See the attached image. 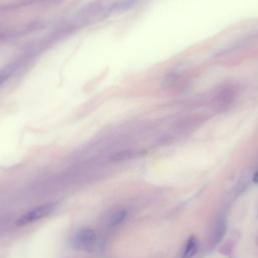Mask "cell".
<instances>
[{"label":"cell","instance_id":"2","mask_svg":"<svg viewBox=\"0 0 258 258\" xmlns=\"http://www.w3.org/2000/svg\"><path fill=\"white\" fill-rule=\"evenodd\" d=\"M53 209H54V204L41 205V206L23 214L21 217H19L15 221V224L17 226H24V225L33 223L35 221H38V220L48 216L53 211Z\"/></svg>","mask_w":258,"mask_h":258},{"label":"cell","instance_id":"6","mask_svg":"<svg viewBox=\"0 0 258 258\" xmlns=\"http://www.w3.org/2000/svg\"><path fill=\"white\" fill-rule=\"evenodd\" d=\"M14 72V68L12 67H8L2 71H0V86L13 74Z\"/></svg>","mask_w":258,"mask_h":258},{"label":"cell","instance_id":"1","mask_svg":"<svg viewBox=\"0 0 258 258\" xmlns=\"http://www.w3.org/2000/svg\"><path fill=\"white\" fill-rule=\"evenodd\" d=\"M97 236L94 230L90 228L81 229L73 238V245L83 251H92L96 245Z\"/></svg>","mask_w":258,"mask_h":258},{"label":"cell","instance_id":"5","mask_svg":"<svg viewBox=\"0 0 258 258\" xmlns=\"http://www.w3.org/2000/svg\"><path fill=\"white\" fill-rule=\"evenodd\" d=\"M127 216V211L126 210H118L116 211L112 216H111V219H110V226H116L118 224H120L121 222L124 221V219L126 218Z\"/></svg>","mask_w":258,"mask_h":258},{"label":"cell","instance_id":"7","mask_svg":"<svg viewBox=\"0 0 258 258\" xmlns=\"http://www.w3.org/2000/svg\"><path fill=\"white\" fill-rule=\"evenodd\" d=\"M253 181L255 182V183H258V170L254 173V175H253Z\"/></svg>","mask_w":258,"mask_h":258},{"label":"cell","instance_id":"4","mask_svg":"<svg viewBox=\"0 0 258 258\" xmlns=\"http://www.w3.org/2000/svg\"><path fill=\"white\" fill-rule=\"evenodd\" d=\"M226 231V219L224 217H219L218 220L216 221L215 227H214V232H213V240L214 244L219 243Z\"/></svg>","mask_w":258,"mask_h":258},{"label":"cell","instance_id":"3","mask_svg":"<svg viewBox=\"0 0 258 258\" xmlns=\"http://www.w3.org/2000/svg\"><path fill=\"white\" fill-rule=\"evenodd\" d=\"M198 247H199V243H198L197 238L195 236H190L184 245V249L182 251L181 258L194 257L198 251Z\"/></svg>","mask_w":258,"mask_h":258}]
</instances>
